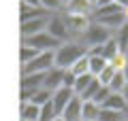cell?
<instances>
[{
	"mask_svg": "<svg viewBox=\"0 0 128 121\" xmlns=\"http://www.w3.org/2000/svg\"><path fill=\"white\" fill-rule=\"evenodd\" d=\"M126 60H128V51H126Z\"/></svg>",
	"mask_w": 128,
	"mask_h": 121,
	"instance_id": "cell-35",
	"label": "cell"
},
{
	"mask_svg": "<svg viewBox=\"0 0 128 121\" xmlns=\"http://www.w3.org/2000/svg\"><path fill=\"white\" fill-rule=\"evenodd\" d=\"M60 117H62L64 121H81V98L73 96L70 102L64 106L62 113H60Z\"/></svg>",
	"mask_w": 128,
	"mask_h": 121,
	"instance_id": "cell-10",
	"label": "cell"
},
{
	"mask_svg": "<svg viewBox=\"0 0 128 121\" xmlns=\"http://www.w3.org/2000/svg\"><path fill=\"white\" fill-rule=\"evenodd\" d=\"M109 38H113V32L107 30L105 26H100L98 21L88 23L86 28L81 30V45H90V47H98L102 43H107Z\"/></svg>",
	"mask_w": 128,
	"mask_h": 121,
	"instance_id": "cell-2",
	"label": "cell"
},
{
	"mask_svg": "<svg viewBox=\"0 0 128 121\" xmlns=\"http://www.w3.org/2000/svg\"><path fill=\"white\" fill-rule=\"evenodd\" d=\"M41 2V11H58L62 9V2L60 0H38Z\"/></svg>",
	"mask_w": 128,
	"mask_h": 121,
	"instance_id": "cell-26",
	"label": "cell"
},
{
	"mask_svg": "<svg viewBox=\"0 0 128 121\" xmlns=\"http://www.w3.org/2000/svg\"><path fill=\"white\" fill-rule=\"evenodd\" d=\"M122 121H128V117H124V119H122Z\"/></svg>",
	"mask_w": 128,
	"mask_h": 121,
	"instance_id": "cell-34",
	"label": "cell"
},
{
	"mask_svg": "<svg viewBox=\"0 0 128 121\" xmlns=\"http://www.w3.org/2000/svg\"><path fill=\"white\" fill-rule=\"evenodd\" d=\"M49 100H51V91L38 87L36 91H32V94L26 98V102H32V104H36V106H43V104H47Z\"/></svg>",
	"mask_w": 128,
	"mask_h": 121,
	"instance_id": "cell-16",
	"label": "cell"
},
{
	"mask_svg": "<svg viewBox=\"0 0 128 121\" xmlns=\"http://www.w3.org/2000/svg\"><path fill=\"white\" fill-rule=\"evenodd\" d=\"M75 79H77V76H75L70 70H64V74H62V87H68V89H73Z\"/></svg>",
	"mask_w": 128,
	"mask_h": 121,
	"instance_id": "cell-28",
	"label": "cell"
},
{
	"mask_svg": "<svg viewBox=\"0 0 128 121\" xmlns=\"http://www.w3.org/2000/svg\"><path fill=\"white\" fill-rule=\"evenodd\" d=\"M24 4L32 6V9H41V2H38V0H24Z\"/></svg>",
	"mask_w": 128,
	"mask_h": 121,
	"instance_id": "cell-30",
	"label": "cell"
},
{
	"mask_svg": "<svg viewBox=\"0 0 128 121\" xmlns=\"http://www.w3.org/2000/svg\"><path fill=\"white\" fill-rule=\"evenodd\" d=\"M107 87H109L111 94H122V91L126 89V79H124V72H122V70H115L113 79H111V83H109Z\"/></svg>",
	"mask_w": 128,
	"mask_h": 121,
	"instance_id": "cell-17",
	"label": "cell"
},
{
	"mask_svg": "<svg viewBox=\"0 0 128 121\" xmlns=\"http://www.w3.org/2000/svg\"><path fill=\"white\" fill-rule=\"evenodd\" d=\"M19 121H26V119H19Z\"/></svg>",
	"mask_w": 128,
	"mask_h": 121,
	"instance_id": "cell-36",
	"label": "cell"
},
{
	"mask_svg": "<svg viewBox=\"0 0 128 121\" xmlns=\"http://www.w3.org/2000/svg\"><path fill=\"white\" fill-rule=\"evenodd\" d=\"M54 68V51H43L38 53L32 62L24 64V74H41V72H47Z\"/></svg>",
	"mask_w": 128,
	"mask_h": 121,
	"instance_id": "cell-4",
	"label": "cell"
},
{
	"mask_svg": "<svg viewBox=\"0 0 128 121\" xmlns=\"http://www.w3.org/2000/svg\"><path fill=\"white\" fill-rule=\"evenodd\" d=\"M122 72H124V79H126V85H128V64L122 68Z\"/></svg>",
	"mask_w": 128,
	"mask_h": 121,
	"instance_id": "cell-32",
	"label": "cell"
},
{
	"mask_svg": "<svg viewBox=\"0 0 128 121\" xmlns=\"http://www.w3.org/2000/svg\"><path fill=\"white\" fill-rule=\"evenodd\" d=\"M47 19H49V17L38 15V17H32V19H28V21H22V36H24V38H28V36L38 34V32H45Z\"/></svg>",
	"mask_w": 128,
	"mask_h": 121,
	"instance_id": "cell-6",
	"label": "cell"
},
{
	"mask_svg": "<svg viewBox=\"0 0 128 121\" xmlns=\"http://www.w3.org/2000/svg\"><path fill=\"white\" fill-rule=\"evenodd\" d=\"M66 6H68V15L83 17V15L88 13V9L92 6V0H68Z\"/></svg>",
	"mask_w": 128,
	"mask_h": 121,
	"instance_id": "cell-13",
	"label": "cell"
},
{
	"mask_svg": "<svg viewBox=\"0 0 128 121\" xmlns=\"http://www.w3.org/2000/svg\"><path fill=\"white\" fill-rule=\"evenodd\" d=\"M109 94H111V91H109V87H102V85H100V89L96 91V96H94V98H92V102H94V104H98V106H100V104H102V102H105V100H107V96H109Z\"/></svg>",
	"mask_w": 128,
	"mask_h": 121,
	"instance_id": "cell-27",
	"label": "cell"
},
{
	"mask_svg": "<svg viewBox=\"0 0 128 121\" xmlns=\"http://www.w3.org/2000/svg\"><path fill=\"white\" fill-rule=\"evenodd\" d=\"M70 72H73L75 76H79V74H88V53L83 55V58H79L77 62L73 64V66L68 68Z\"/></svg>",
	"mask_w": 128,
	"mask_h": 121,
	"instance_id": "cell-21",
	"label": "cell"
},
{
	"mask_svg": "<svg viewBox=\"0 0 128 121\" xmlns=\"http://www.w3.org/2000/svg\"><path fill=\"white\" fill-rule=\"evenodd\" d=\"M73 89H68V87H60V89H56L54 94H51V106H54V111L58 113H62L64 111V106L70 102V98H73Z\"/></svg>",
	"mask_w": 128,
	"mask_h": 121,
	"instance_id": "cell-9",
	"label": "cell"
},
{
	"mask_svg": "<svg viewBox=\"0 0 128 121\" xmlns=\"http://www.w3.org/2000/svg\"><path fill=\"white\" fill-rule=\"evenodd\" d=\"M24 45L30 47V49H34V51H38V53H43V51H56L62 43L56 40L54 36L47 34V32H38V34H34V36L24 38Z\"/></svg>",
	"mask_w": 128,
	"mask_h": 121,
	"instance_id": "cell-3",
	"label": "cell"
},
{
	"mask_svg": "<svg viewBox=\"0 0 128 121\" xmlns=\"http://www.w3.org/2000/svg\"><path fill=\"white\" fill-rule=\"evenodd\" d=\"M38 55V51H34V49H30V47H26L24 45L22 47V51H19V60H22V64H28V62H32V60Z\"/></svg>",
	"mask_w": 128,
	"mask_h": 121,
	"instance_id": "cell-25",
	"label": "cell"
},
{
	"mask_svg": "<svg viewBox=\"0 0 128 121\" xmlns=\"http://www.w3.org/2000/svg\"><path fill=\"white\" fill-rule=\"evenodd\" d=\"M98 89H100V83H98V81L94 79V81H92V83H90V85H88L86 89H83L81 94L77 96V98H81V100H92V98H94V96H96V91H98Z\"/></svg>",
	"mask_w": 128,
	"mask_h": 121,
	"instance_id": "cell-24",
	"label": "cell"
},
{
	"mask_svg": "<svg viewBox=\"0 0 128 121\" xmlns=\"http://www.w3.org/2000/svg\"><path fill=\"white\" fill-rule=\"evenodd\" d=\"M62 74H64V70H60V68H51V70H47L45 74H43V89H47V91H51L54 94L56 89H60L62 87Z\"/></svg>",
	"mask_w": 128,
	"mask_h": 121,
	"instance_id": "cell-8",
	"label": "cell"
},
{
	"mask_svg": "<svg viewBox=\"0 0 128 121\" xmlns=\"http://www.w3.org/2000/svg\"><path fill=\"white\" fill-rule=\"evenodd\" d=\"M122 98H124V102H126V108H128V85H126V89L122 91Z\"/></svg>",
	"mask_w": 128,
	"mask_h": 121,
	"instance_id": "cell-31",
	"label": "cell"
},
{
	"mask_svg": "<svg viewBox=\"0 0 128 121\" xmlns=\"http://www.w3.org/2000/svg\"><path fill=\"white\" fill-rule=\"evenodd\" d=\"M38 108L36 104H32V102H24L22 104V117L19 119H26V121H38Z\"/></svg>",
	"mask_w": 128,
	"mask_h": 121,
	"instance_id": "cell-18",
	"label": "cell"
},
{
	"mask_svg": "<svg viewBox=\"0 0 128 121\" xmlns=\"http://www.w3.org/2000/svg\"><path fill=\"white\" fill-rule=\"evenodd\" d=\"M98 113H100L98 104H94L92 100H81V121H96Z\"/></svg>",
	"mask_w": 128,
	"mask_h": 121,
	"instance_id": "cell-12",
	"label": "cell"
},
{
	"mask_svg": "<svg viewBox=\"0 0 128 121\" xmlns=\"http://www.w3.org/2000/svg\"><path fill=\"white\" fill-rule=\"evenodd\" d=\"M86 55V47L77 40H66L54 51V66L60 70H68L79 58Z\"/></svg>",
	"mask_w": 128,
	"mask_h": 121,
	"instance_id": "cell-1",
	"label": "cell"
},
{
	"mask_svg": "<svg viewBox=\"0 0 128 121\" xmlns=\"http://www.w3.org/2000/svg\"><path fill=\"white\" fill-rule=\"evenodd\" d=\"M45 32L51 34L56 40H60V43H66V40L70 38V30H68V26H66V21H64V17H49L47 19Z\"/></svg>",
	"mask_w": 128,
	"mask_h": 121,
	"instance_id": "cell-5",
	"label": "cell"
},
{
	"mask_svg": "<svg viewBox=\"0 0 128 121\" xmlns=\"http://www.w3.org/2000/svg\"><path fill=\"white\" fill-rule=\"evenodd\" d=\"M113 40L118 43V49H120V53H122V55H126V51H128V21L124 23V26H120L118 30H115Z\"/></svg>",
	"mask_w": 128,
	"mask_h": 121,
	"instance_id": "cell-14",
	"label": "cell"
},
{
	"mask_svg": "<svg viewBox=\"0 0 128 121\" xmlns=\"http://www.w3.org/2000/svg\"><path fill=\"white\" fill-rule=\"evenodd\" d=\"M94 79H96V76H92L90 72H88V74H79L77 79H75V85H73V94H75V96H79V94H81V91L86 89V87L90 85V83H92Z\"/></svg>",
	"mask_w": 128,
	"mask_h": 121,
	"instance_id": "cell-19",
	"label": "cell"
},
{
	"mask_svg": "<svg viewBox=\"0 0 128 121\" xmlns=\"http://www.w3.org/2000/svg\"><path fill=\"white\" fill-rule=\"evenodd\" d=\"M92 4H94L96 9L100 11V9H105V6H109V4H113V0H92Z\"/></svg>",
	"mask_w": 128,
	"mask_h": 121,
	"instance_id": "cell-29",
	"label": "cell"
},
{
	"mask_svg": "<svg viewBox=\"0 0 128 121\" xmlns=\"http://www.w3.org/2000/svg\"><path fill=\"white\" fill-rule=\"evenodd\" d=\"M124 117H128V115H122V113H115V111L100 108V113H98V119H96V121H122Z\"/></svg>",
	"mask_w": 128,
	"mask_h": 121,
	"instance_id": "cell-22",
	"label": "cell"
},
{
	"mask_svg": "<svg viewBox=\"0 0 128 121\" xmlns=\"http://www.w3.org/2000/svg\"><path fill=\"white\" fill-rule=\"evenodd\" d=\"M107 64H109V62H105L102 58H98V55H94V53L88 55V72H90L92 76H98L102 70H105Z\"/></svg>",
	"mask_w": 128,
	"mask_h": 121,
	"instance_id": "cell-15",
	"label": "cell"
},
{
	"mask_svg": "<svg viewBox=\"0 0 128 121\" xmlns=\"http://www.w3.org/2000/svg\"><path fill=\"white\" fill-rule=\"evenodd\" d=\"M51 121H64V119H62V117L58 115V117H56V119H51Z\"/></svg>",
	"mask_w": 128,
	"mask_h": 121,
	"instance_id": "cell-33",
	"label": "cell"
},
{
	"mask_svg": "<svg viewBox=\"0 0 128 121\" xmlns=\"http://www.w3.org/2000/svg\"><path fill=\"white\" fill-rule=\"evenodd\" d=\"M113 74H115V68L111 66V64H107V66H105V70H102L100 74L96 76V81H98V83H100L102 87H107V85L111 83V79H113Z\"/></svg>",
	"mask_w": 128,
	"mask_h": 121,
	"instance_id": "cell-23",
	"label": "cell"
},
{
	"mask_svg": "<svg viewBox=\"0 0 128 121\" xmlns=\"http://www.w3.org/2000/svg\"><path fill=\"white\" fill-rule=\"evenodd\" d=\"M100 108H107V111H115V113H122V115H128V108L126 102H124L122 94H109L107 100L100 104Z\"/></svg>",
	"mask_w": 128,
	"mask_h": 121,
	"instance_id": "cell-11",
	"label": "cell"
},
{
	"mask_svg": "<svg viewBox=\"0 0 128 121\" xmlns=\"http://www.w3.org/2000/svg\"><path fill=\"white\" fill-rule=\"evenodd\" d=\"M56 117H58V113H56L54 106H51V100L38 108V121H51V119H56Z\"/></svg>",
	"mask_w": 128,
	"mask_h": 121,
	"instance_id": "cell-20",
	"label": "cell"
},
{
	"mask_svg": "<svg viewBox=\"0 0 128 121\" xmlns=\"http://www.w3.org/2000/svg\"><path fill=\"white\" fill-rule=\"evenodd\" d=\"M92 53L94 55H98V58H102L105 62H113L118 55H122L120 53V49H118V43H115L113 38H109L107 43H102V45H98V47H92Z\"/></svg>",
	"mask_w": 128,
	"mask_h": 121,
	"instance_id": "cell-7",
	"label": "cell"
}]
</instances>
